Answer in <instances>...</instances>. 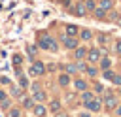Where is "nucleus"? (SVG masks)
I'll return each instance as SVG.
<instances>
[{
	"mask_svg": "<svg viewBox=\"0 0 121 117\" xmlns=\"http://www.w3.org/2000/svg\"><path fill=\"white\" fill-rule=\"evenodd\" d=\"M21 60H23V57H21V55H15V57H13V64H15V66H17V64H21Z\"/></svg>",
	"mask_w": 121,
	"mask_h": 117,
	"instance_id": "nucleus-31",
	"label": "nucleus"
},
{
	"mask_svg": "<svg viewBox=\"0 0 121 117\" xmlns=\"http://www.w3.org/2000/svg\"><path fill=\"white\" fill-rule=\"evenodd\" d=\"M21 113H23L21 108H11L9 109V117H21Z\"/></svg>",
	"mask_w": 121,
	"mask_h": 117,
	"instance_id": "nucleus-27",
	"label": "nucleus"
},
{
	"mask_svg": "<svg viewBox=\"0 0 121 117\" xmlns=\"http://www.w3.org/2000/svg\"><path fill=\"white\" fill-rule=\"evenodd\" d=\"M62 43H64V47H66V49H76V47L79 45L76 36H66V38H62Z\"/></svg>",
	"mask_w": 121,
	"mask_h": 117,
	"instance_id": "nucleus-6",
	"label": "nucleus"
},
{
	"mask_svg": "<svg viewBox=\"0 0 121 117\" xmlns=\"http://www.w3.org/2000/svg\"><path fill=\"white\" fill-rule=\"evenodd\" d=\"M83 106H85V109H87V111H100V109H102V98H98V96H95L93 100H89V102H85Z\"/></svg>",
	"mask_w": 121,
	"mask_h": 117,
	"instance_id": "nucleus-5",
	"label": "nucleus"
},
{
	"mask_svg": "<svg viewBox=\"0 0 121 117\" xmlns=\"http://www.w3.org/2000/svg\"><path fill=\"white\" fill-rule=\"evenodd\" d=\"M117 25H119V26H121V17H117Z\"/></svg>",
	"mask_w": 121,
	"mask_h": 117,
	"instance_id": "nucleus-38",
	"label": "nucleus"
},
{
	"mask_svg": "<svg viewBox=\"0 0 121 117\" xmlns=\"http://www.w3.org/2000/svg\"><path fill=\"white\" fill-rule=\"evenodd\" d=\"M11 96H13V98H19V100H21V98L25 96V91H23L21 87H11Z\"/></svg>",
	"mask_w": 121,
	"mask_h": 117,
	"instance_id": "nucleus-20",
	"label": "nucleus"
},
{
	"mask_svg": "<svg viewBox=\"0 0 121 117\" xmlns=\"http://www.w3.org/2000/svg\"><path fill=\"white\" fill-rule=\"evenodd\" d=\"M32 113H34L36 117H45V115H47V109H45L43 104H38V102H36V104L32 106Z\"/></svg>",
	"mask_w": 121,
	"mask_h": 117,
	"instance_id": "nucleus-8",
	"label": "nucleus"
},
{
	"mask_svg": "<svg viewBox=\"0 0 121 117\" xmlns=\"http://www.w3.org/2000/svg\"><path fill=\"white\" fill-rule=\"evenodd\" d=\"M28 72H30V75H43V74H45V64H43L42 60H34V62L30 64Z\"/></svg>",
	"mask_w": 121,
	"mask_h": 117,
	"instance_id": "nucleus-3",
	"label": "nucleus"
},
{
	"mask_svg": "<svg viewBox=\"0 0 121 117\" xmlns=\"http://www.w3.org/2000/svg\"><path fill=\"white\" fill-rule=\"evenodd\" d=\"M85 11H87V9H85V6H83V4H78V6H76V9H74V13H76V15H79V17H81V15H85Z\"/></svg>",
	"mask_w": 121,
	"mask_h": 117,
	"instance_id": "nucleus-25",
	"label": "nucleus"
},
{
	"mask_svg": "<svg viewBox=\"0 0 121 117\" xmlns=\"http://www.w3.org/2000/svg\"><path fill=\"white\" fill-rule=\"evenodd\" d=\"M49 111H51V113H55V115H57V113H60V111H62V104H60V100H57V98H55V100H51V102H49Z\"/></svg>",
	"mask_w": 121,
	"mask_h": 117,
	"instance_id": "nucleus-10",
	"label": "nucleus"
},
{
	"mask_svg": "<svg viewBox=\"0 0 121 117\" xmlns=\"http://www.w3.org/2000/svg\"><path fill=\"white\" fill-rule=\"evenodd\" d=\"M6 98H8V92H6V91H0V102L6 100Z\"/></svg>",
	"mask_w": 121,
	"mask_h": 117,
	"instance_id": "nucleus-35",
	"label": "nucleus"
},
{
	"mask_svg": "<svg viewBox=\"0 0 121 117\" xmlns=\"http://www.w3.org/2000/svg\"><path fill=\"white\" fill-rule=\"evenodd\" d=\"M70 81H72V77H70V74H66V72H62V74L59 75V85H60V87H68V85H70Z\"/></svg>",
	"mask_w": 121,
	"mask_h": 117,
	"instance_id": "nucleus-12",
	"label": "nucleus"
},
{
	"mask_svg": "<svg viewBox=\"0 0 121 117\" xmlns=\"http://www.w3.org/2000/svg\"><path fill=\"white\" fill-rule=\"evenodd\" d=\"M93 92H95V94H100V92H104V85H102L100 81L93 83Z\"/></svg>",
	"mask_w": 121,
	"mask_h": 117,
	"instance_id": "nucleus-22",
	"label": "nucleus"
},
{
	"mask_svg": "<svg viewBox=\"0 0 121 117\" xmlns=\"http://www.w3.org/2000/svg\"><path fill=\"white\" fill-rule=\"evenodd\" d=\"M87 57V47L85 45H78L76 49H74V58L76 60H83Z\"/></svg>",
	"mask_w": 121,
	"mask_h": 117,
	"instance_id": "nucleus-7",
	"label": "nucleus"
},
{
	"mask_svg": "<svg viewBox=\"0 0 121 117\" xmlns=\"http://www.w3.org/2000/svg\"><path fill=\"white\" fill-rule=\"evenodd\" d=\"M85 72H87V75H91V77L98 75V68H96V66H87V68H85Z\"/></svg>",
	"mask_w": 121,
	"mask_h": 117,
	"instance_id": "nucleus-23",
	"label": "nucleus"
},
{
	"mask_svg": "<svg viewBox=\"0 0 121 117\" xmlns=\"http://www.w3.org/2000/svg\"><path fill=\"white\" fill-rule=\"evenodd\" d=\"M113 111H115V115H117V117H121V104H117Z\"/></svg>",
	"mask_w": 121,
	"mask_h": 117,
	"instance_id": "nucleus-34",
	"label": "nucleus"
},
{
	"mask_svg": "<svg viewBox=\"0 0 121 117\" xmlns=\"http://www.w3.org/2000/svg\"><path fill=\"white\" fill-rule=\"evenodd\" d=\"M95 96H96V94H95L93 91H89V89H87V91H83V92H81V102L85 104V102H89V100H93Z\"/></svg>",
	"mask_w": 121,
	"mask_h": 117,
	"instance_id": "nucleus-19",
	"label": "nucleus"
},
{
	"mask_svg": "<svg viewBox=\"0 0 121 117\" xmlns=\"http://www.w3.org/2000/svg\"><path fill=\"white\" fill-rule=\"evenodd\" d=\"M100 9H104V11H110L112 8H113V0H98V4H96Z\"/></svg>",
	"mask_w": 121,
	"mask_h": 117,
	"instance_id": "nucleus-13",
	"label": "nucleus"
},
{
	"mask_svg": "<svg viewBox=\"0 0 121 117\" xmlns=\"http://www.w3.org/2000/svg\"><path fill=\"white\" fill-rule=\"evenodd\" d=\"M102 100H104V106H106L108 111H113L115 106L119 104L117 102V94H112V92H106V96H102Z\"/></svg>",
	"mask_w": 121,
	"mask_h": 117,
	"instance_id": "nucleus-2",
	"label": "nucleus"
},
{
	"mask_svg": "<svg viewBox=\"0 0 121 117\" xmlns=\"http://www.w3.org/2000/svg\"><path fill=\"white\" fill-rule=\"evenodd\" d=\"M30 87H32V91H34V92L42 89V85H40V83H30Z\"/></svg>",
	"mask_w": 121,
	"mask_h": 117,
	"instance_id": "nucleus-33",
	"label": "nucleus"
},
{
	"mask_svg": "<svg viewBox=\"0 0 121 117\" xmlns=\"http://www.w3.org/2000/svg\"><path fill=\"white\" fill-rule=\"evenodd\" d=\"M74 89L79 91V92H83V91L89 89V83H87L85 79H76V81H74Z\"/></svg>",
	"mask_w": 121,
	"mask_h": 117,
	"instance_id": "nucleus-11",
	"label": "nucleus"
},
{
	"mask_svg": "<svg viewBox=\"0 0 121 117\" xmlns=\"http://www.w3.org/2000/svg\"><path fill=\"white\" fill-rule=\"evenodd\" d=\"M78 34H79V28L76 25H66V36H76L78 38Z\"/></svg>",
	"mask_w": 121,
	"mask_h": 117,
	"instance_id": "nucleus-17",
	"label": "nucleus"
},
{
	"mask_svg": "<svg viewBox=\"0 0 121 117\" xmlns=\"http://www.w3.org/2000/svg\"><path fill=\"white\" fill-rule=\"evenodd\" d=\"M113 74H115V72H113L112 68H108V70H102V77H104V79H108V81H112Z\"/></svg>",
	"mask_w": 121,
	"mask_h": 117,
	"instance_id": "nucleus-24",
	"label": "nucleus"
},
{
	"mask_svg": "<svg viewBox=\"0 0 121 117\" xmlns=\"http://www.w3.org/2000/svg\"><path fill=\"white\" fill-rule=\"evenodd\" d=\"M98 68H100V70H108V68H112V60H110L108 57H102V58L98 60Z\"/></svg>",
	"mask_w": 121,
	"mask_h": 117,
	"instance_id": "nucleus-15",
	"label": "nucleus"
},
{
	"mask_svg": "<svg viewBox=\"0 0 121 117\" xmlns=\"http://www.w3.org/2000/svg\"><path fill=\"white\" fill-rule=\"evenodd\" d=\"M91 64H96L100 58H102V51L98 47H93V49H87V57H85Z\"/></svg>",
	"mask_w": 121,
	"mask_h": 117,
	"instance_id": "nucleus-4",
	"label": "nucleus"
},
{
	"mask_svg": "<svg viewBox=\"0 0 121 117\" xmlns=\"http://www.w3.org/2000/svg\"><path fill=\"white\" fill-rule=\"evenodd\" d=\"M21 102H23V108H25V109H32V106L36 104V102L32 100V96H23Z\"/></svg>",
	"mask_w": 121,
	"mask_h": 117,
	"instance_id": "nucleus-16",
	"label": "nucleus"
},
{
	"mask_svg": "<svg viewBox=\"0 0 121 117\" xmlns=\"http://www.w3.org/2000/svg\"><path fill=\"white\" fill-rule=\"evenodd\" d=\"M83 6H85L87 11H95V9H96V2H95V0H85Z\"/></svg>",
	"mask_w": 121,
	"mask_h": 117,
	"instance_id": "nucleus-21",
	"label": "nucleus"
},
{
	"mask_svg": "<svg viewBox=\"0 0 121 117\" xmlns=\"http://www.w3.org/2000/svg\"><path fill=\"white\" fill-rule=\"evenodd\" d=\"M78 117H93V115H91V113H89V111H81V113H79V115H78Z\"/></svg>",
	"mask_w": 121,
	"mask_h": 117,
	"instance_id": "nucleus-36",
	"label": "nucleus"
},
{
	"mask_svg": "<svg viewBox=\"0 0 121 117\" xmlns=\"http://www.w3.org/2000/svg\"><path fill=\"white\" fill-rule=\"evenodd\" d=\"M93 13H95V17H96V19H104V17H106V11H104V9H100L98 6H96V9H95Z\"/></svg>",
	"mask_w": 121,
	"mask_h": 117,
	"instance_id": "nucleus-26",
	"label": "nucleus"
},
{
	"mask_svg": "<svg viewBox=\"0 0 121 117\" xmlns=\"http://www.w3.org/2000/svg\"><path fill=\"white\" fill-rule=\"evenodd\" d=\"M119 2H121V0H119Z\"/></svg>",
	"mask_w": 121,
	"mask_h": 117,
	"instance_id": "nucleus-40",
	"label": "nucleus"
},
{
	"mask_svg": "<svg viewBox=\"0 0 121 117\" xmlns=\"http://www.w3.org/2000/svg\"><path fill=\"white\" fill-rule=\"evenodd\" d=\"M38 47L43 49V51H53V53L59 49V45H57V42L53 40V36H42L40 42H38Z\"/></svg>",
	"mask_w": 121,
	"mask_h": 117,
	"instance_id": "nucleus-1",
	"label": "nucleus"
},
{
	"mask_svg": "<svg viewBox=\"0 0 121 117\" xmlns=\"http://www.w3.org/2000/svg\"><path fill=\"white\" fill-rule=\"evenodd\" d=\"M113 51H115L117 55H121V40H117V42L113 43Z\"/></svg>",
	"mask_w": 121,
	"mask_h": 117,
	"instance_id": "nucleus-29",
	"label": "nucleus"
},
{
	"mask_svg": "<svg viewBox=\"0 0 121 117\" xmlns=\"http://www.w3.org/2000/svg\"><path fill=\"white\" fill-rule=\"evenodd\" d=\"M9 104H11V102L6 98V100H2V102H0V108H2V109H8V108H9Z\"/></svg>",
	"mask_w": 121,
	"mask_h": 117,
	"instance_id": "nucleus-30",
	"label": "nucleus"
},
{
	"mask_svg": "<svg viewBox=\"0 0 121 117\" xmlns=\"http://www.w3.org/2000/svg\"><path fill=\"white\" fill-rule=\"evenodd\" d=\"M17 75H19V77H17V85H19L23 91H25V89H28V87H30V81H28V77H26V75H23L19 70H17Z\"/></svg>",
	"mask_w": 121,
	"mask_h": 117,
	"instance_id": "nucleus-9",
	"label": "nucleus"
},
{
	"mask_svg": "<svg viewBox=\"0 0 121 117\" xmlns=\"http://www.w3.org/2000/svg\"><path fill=\"white\" fill-rule=\"evenodd\" d=\"M79 40H83V42H89L91 38H93V32L89 30V28H83V30H79V36H78Z\"/></svg>",
	"mask_w": 121,
	"mask_h": 117,
	"instance_id": "nucleus-14",
	"label": "nucleus"
},
{
	"mask_svg": "<svg viewBox=\"0 0 121 117\" xmlns=\"http://www.w3.org/2000/svg\"><path fill=\"white\" fill-rule=\"evenodd\" d=\"M45 96H47V94H45V92H43V91L40 89V91H36V92L32 94V100H34V102H40V104H42V102L45 100Z\"/></svg>",
	"mask_w": 121,
	"mask_h": 117,
	"instance_id": "nucleus-18",
	"label": "nucleus"
},
{
	"mask_svg": "<svg viewBox=\"0 0 121 117\" xmlns=\"http://www.w3.org/2000/svg\"><path fill=\"white\" fill-rule=\"evenodd\" d=\"M55 117H70V115H66V113H62V111H60V113H57Z\"/></svg>",
	"mask_w": 121,
	"mask_h": 117,
	"instance_id": "nucleus-37",
	"label": "nucleus"
},
{
	"mask_svg": "<svg viewBox=\"0 0 121 117\" xmlns=\"http://www.w3.org/2000/svg\"><path fill=\"white\" fill-rule=\"evenodd\" d=\"M119 94H121V87H119Z\"/></svg>",
	"mask_w": 121,
	"mask_h": 117,
	"instance_id": "nucleus-39",
	"label": "nucleus"
},
{
	"mask_svg": "<svg viewBox=\"0 0 121 117\" xmlns=\"http://www.w3.org/2000/svg\"><path fill=\"white\" fill-rule=\"evenodd\" d=\"M28 55H30V57L36 55V45H30V47H28Z\"/></svg>",
	"mask_w": 121,
	"mask_h": 117,
	"instance_id": "nucleus-32",
	"label": "nucleus"
},
{
	"mask_svg": "<svg viewBox=\"0 0 121 117\" xmlns=\"http://www.w3.org/2000/svg\"><path fill=\"white\" fill-rule=\"evenodd\" d=\"M112 83H113L115 87H121V74H113V77H112Z\"/></svg>",
	"mask_w": 121,
	"mask_h": 117,
	"instance_id": "nucleus-28",
	"label": "nucleus"
}]
</instances>
